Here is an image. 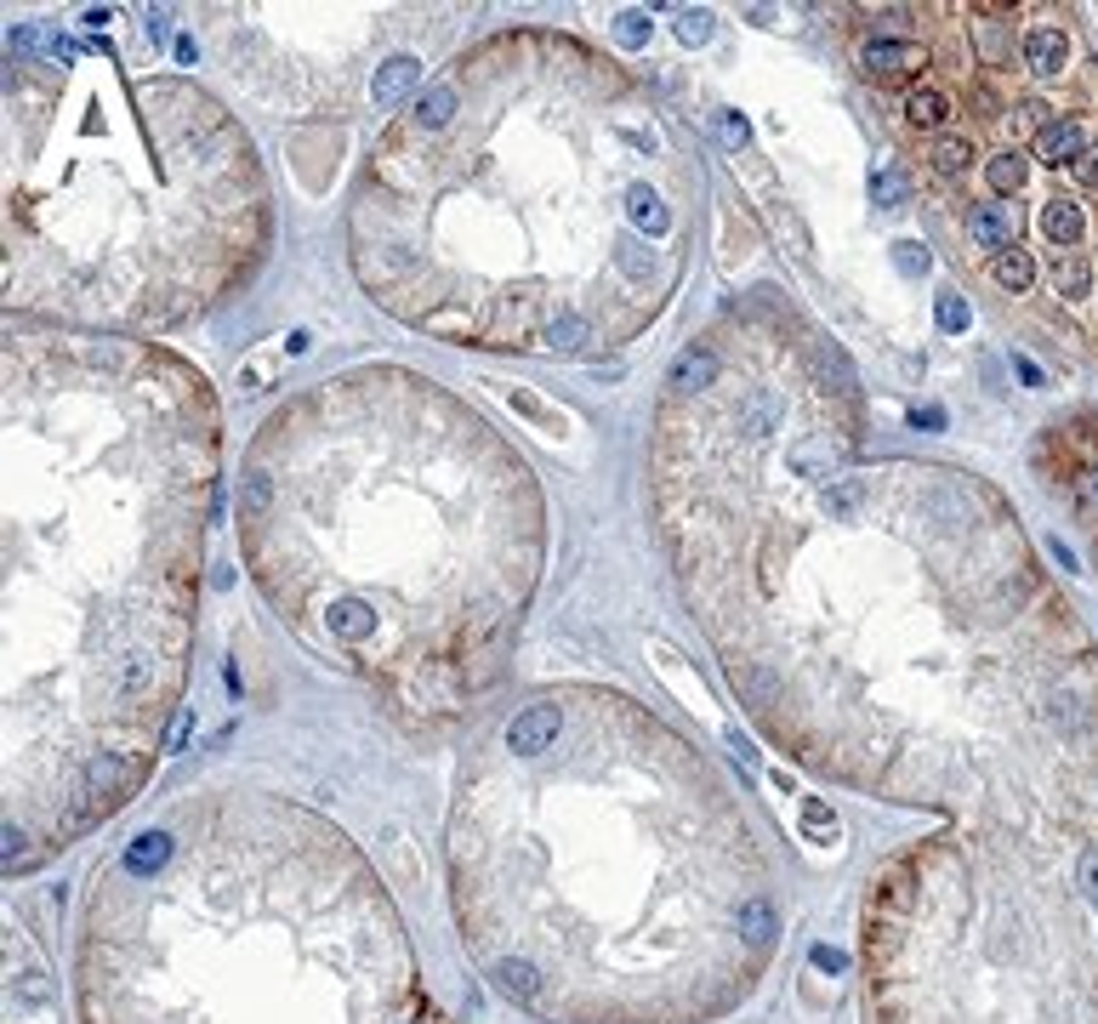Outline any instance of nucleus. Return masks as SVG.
<instances>
[{"label": "nucleus", "instance_id": "16", "mask_svg": "<svg viewBox=\"0 0 1098 1024\" xmlns=\"http://www.w3.org/2000/svg\"><path fill=\"white\" fill-rule=\"evenodd\" d=\"M268 502H274V484L262 478V473H245V484H240V518L256 524L262 513H268Z\"/></svg>", "mask_w": 1098, "mask_h": 1024}, {"label": "nucleus", "instance_id": "18", "mask_svg": "<svg viewBox=\"0 0 1098 1024\" xmlns=\"http://www.w3.org/2000/svg\"><path fill=\"white\" fill-rule=\"evenodd\" d=\"M586 337H592V330H586V319H575V313H563V319L547 324V348H563V353H575Z\"/></svg>", "mask_w": 1098, "mask_h": 1024}, {"label": "nucleus", "instance_id": "1", "mask_svg": "<svg viewBox=\"0 0 1098 1024\" xmlns=\"http://www.w3.org/2000/svg\"><path fill=\"white\" fill-rule=\"evenodd\" d=\"M138 780H143V763H138V757H125V751H97L91 763H86V774H80V819H97V814L120 808Z\"/></svg>", "mask_w": 1098, "mask_h": 1024}, {"label": "nucleus", "instance_id": "4", "mask_svg": "<svg viewBox=\"0 0 1098 1024\" xmlns=\"http://www.w3.org/2000/svg\"><path fill=\"white\" fill-rule=\"evenodd\" d=\"M900 114H905L911 125H922L927 137H940V131L956 120V97H951L945 86H934V80H922V86H911V91H905Z\"/></svg>", "mask_w": 1098, "mask_h": 1024}, {"label": "nucleus", "instance_id": "2", "mask_svg": "<svg viewBox=\"0 0 1098 1024\" xmlns=\"http://www.w3.org/2000/svg\"><path fill=\"white\" fill-rule=\"evenodd\" d=\"M859 69L871 80H905V75L927 69V52L911 41H871V46H859Z\"/></svg>", "mask_w": 1098, "mask_h": 1024}, {"label": "nucleus", "instance_id": "6", "mask_svg": "<svg viewBox=\"0 0 1098 1024\" xmlns=\"http://www.w3.org/2000/svg\"><path fill=\"white\" fill-rule=\"evenodd\" d=\"M717 382V359L706 353V348H689V353H678V365H672V376H667V387L672 393H683V399H689V393H706Z\"/></svg>", "mask_w": 1098, "mask_h": 1024}, {"label": "nucleus", "instance_id": "26", "mask_svg": "<svg viewBox=\"0 0 1098 1024\" xmlns=\"http://www.w3.org/2000/svg\"><path fill=\"white\" fill-rule=\"evenodd\" d=\"M814 968H820V973H843V968H848V956H843V950H831V945H814Z\"/></svg>", "mask_w": 1098, "mask_h": 1024}, {"label": "nucleus", "instance_id": "3", "mask_svg": "<svg viewBox=\"0 0 1098 1024\" xmlns=\"http://www.w3.org/2000/svg\"><path fill=\"white\" fill-rule=\"evenodd\" d=\"M558 729H563V712H558L552 701H541V706H524V712L507 723V751H518V757H536V751H547V746L558 740Z\"/></svg>", "mask_w": 1098, "mask_h": 1024}, {"label": "nucleus", "instance_id": "24", "mask_svg": "<svg viewBox=\"0 0 1098 1024\" xmlns=\"http://www.w3.org/2000/svg\"><path fill=\"white\" fill-rule=\"evenodd\" d=\"M893 262H900L905 274H922V268H927V251H922L916 240H900V245H893Z\"/></svg>", "mask_w": 1098, "mask_h": 1024}, {"label": "nucleus", "instance_id": "25", "mask_svg": "<svg viewBox=\"0 0 1098 1024\" xmlns=\"http://www.w3.org/2000/svg\"><path fill=\"white\" fill-rule=\"evenodd\" d=\"M1081 894H1087V900H1098V848H1087V854H1081Z\"/></svg>", "mask_w": 1098, "mask_h": 1024}, {"label": "nucleus", "instance_id": "10", "mask_svg": "<svg viewBox=\"0 0 1098 1024\" xmlns=\"http://www.w3.org/2000/svg\"><path fill=\"white\" fill-rule=\"evenodd\" d=\"M325 626H330V638H342V643H364V638L376 632V615L364 609V604H330Z\"/></svg>", "mask_w": 1098, "mask_h": 1024}, {"label": "nucleus", "instance_id": "17", "mask_svg": "<svg viewBox=\"0 0 1098 1024\" xmlns=\"http://www.w3.org/2000/svg\"><path fill=\"white\" fill-rule=\"evenodd\" d=\"M803 832H809L814 843H837L843 825H837V814H831L820 797H803Z\"/></svg>", "mask_w": 1098, "mask_h": 1024}, {"label": "nucleus", "instance_id": "9", "mask_svg": "<svg viewBox=\"0 0 1098 1024\" xmlns=\"http://www.w3.org/2000/svg\"><path fill=\"white\" fill-rule=\"evenodd\" d=\"M495 990H502V997H513V1002H536V997H541V968L507 956V962H495Z\"/></svg>", "mask_w": 1098, "mask_h": 1024}, {"label": "nucleus", "instance_id": "13", "mask_svg": "<svg viewBox=\"0 0 1098 1024\" xmlns=\"http://www.w3.org/2000/svg\"><path fill=\"white\" fill-rule=\"evenodd\" d=\"M165 860H172V837L165 832H143V837H131V848H125V871H160Z\"/></svg>", "mask_w": 1098, "mask_h": 1024}, {"label": "nucleus", "instance_id": "29", "mask_svg": "<svg viewBox=\"0 0 1098 1024\" xmlns=\"http://www.w3.org/2000/svg\"><path fill=\"white\" fill-rule=\"evenodd\" d=\"M911 421H916V427H940L945 416H940V410H911Z\"/></svg>", "mask_w": 1098, "mask_h": 1024}, {"label": "nucleus", "instance_id": "21", "mask_svg": "<svg viewBox=\"0 0 1098 1024\" xmlns=\"http://www.w3.org/2000/svg\"><path fill=\"white\" fill-rule=\"evenodd\" d=\"M706 35H712V18H706V12H683V18H678V41H683V46H701Z\"/></svg>", "mask_w": 1098, "mask_h": 1024}, {"label": "nucleus", "instance_id": "7", "mask_svg": "<svg viewBox=\"0 0 1098 1024\" xmlns=\"http://www.w3.org/2000/svg\"><path fill=\"white\" fill-rule=\"evenodd\" d=\"M990 274H996V285H1002V290L1030 296V290H1036V279H1042V262L1030 256V251H1002V256L990 262Z\"/></svg>", "mask_w": 1098, "mask_h": 1024}, {"label": "nucleus", "instance_id": "22", "mask_svg": "<svg viewBox=\"0 0 1098 1024\" xmlns=\"http://www.w3.org/2000/svg\"><path fill=\"white\" fill-rule=\"evenodd\" d=\"M940 330H968V308H962V296H956V290L940 296Z\"/></svg>", "mask_w": 1098, "mask_h": 1024}, {"label": "nucleus", "instance_id": "11", "mask_svg": "<svg viewBox=\"0 0 1098 1024\" xmlns=\"http://www.w3.org/2000/svg\"><path fill=\"white\" fill-rule=\"evenodd\" d=\"M455 109H461L455 86H427V91L416 97V125H421V131H439V125H450Z\"/></svg>", "mask_w": 1098, "mask_h": 1024}, {"label": "nucleus", "instance_id": "14", "mask_svg": "<svg viewBox=\"0 0 1098 1024\" xmlns=\"http://www.w3.org/2000/svg\"><path fill=\"white\" fill-rule=\"evenodd\" d=\"M859 502H865V478H848V473H843V478L825 484V513H831V518H854Z\"/></svg>", "mask_w": 1098, "mask_h": 1024}, {"label": "nucleus", "instance_id": "12", "mask_svg": "<svg viewBox=\"0 0 1098 1024\" xmlns=\"http://www.w3.org/2000/svg\"><path fill=\"white\" fill-rule=\"evenodd\" d=\"M735 922H740V934L751 939V945H775V934H780V922H775V905L769 900H740V911H735Z\"/></svg>", "mask_w": 1098, "mask_h": 1024}, {"label": "nucleus", "instance_id": "15", "mask_svg": "<svg viewBox=\"0 0 1098 1024\" xmlns=\"http://www.w3.org/2000/svg\"><path fill=\"white\" fill-rule=\"evenodd\" d=\"M871 200H877V206H888V211L911 206V183H905V172H893V165H882V172L871 177Z\"/></svg>", "mask_w": 1098, "mask_h": 1024}, {"label": "nucleus", "instance_id": "20", "mask_svg": "<svg viewBox=\"0 0 1098 1024\" xmlns=\"http://www.w3.org/2000/svg\"><path fill=\"white\" fill-rule=\"evenodd\" d=\"M615 41H621V46H644V41H649V18H644V12H621Z\"/></svg>", "mask_w": 1098, "mask_h": 1024}, {"label": "nucleus", "instance_id": "28", "mask_svg": "<svg viewBox=\"0 0 1098 1024\" xmlns=\"http://www.w3.org/2000/svg\"><path fill=\"white\" fill-rule=\"evenodd\" d=\"M728 746H735V757H740V763H746V769H757V751H751V746H746V740H740L735 729H728Z\"/></svg>", "mask_w": 1098, "mask_h": 1024}, {"label": "nucleus", "instance_id": "5", "mask_svg": "<svg viewBox=\"0 0 1098 1024\" xmlns=\"http://www.w3.org/2000/svg\"><path fill=\"white\" fill-rule=\"evenodd\" d=\"M922 159H927V172H934V177H968L979 148H974V137H962V131H940V137L922 143Z\"/></svg>", "mask_w": 1098, "mask_h": 1024}, {"label": "nucleus", "instance_id": "27", "mask_svg": "<svg viewBox=\"0 0 1098 1024\" xmlns=\"http://www.w3.org/2000/svg\"><path fill=\"white\" fill-rule=\"evenodd\" d=\"M723 137L728 143H746V120L740 114H723Z\"/></svg>", "mask_w": 1098, "mask_h": 1024}, {"label": "nucleus", "instance_id": "8", "mask_svg": "<svg viewBox=\"0 0 1098 1024\" xmlns=\"http://www.w3.org/2000/svg\"><path fill=\"white\" fill-rule=\"evenodd\" d=\"M416 80H421V63H416V57H387L382 69H376V86H371V91H376V109H393Z\"/></svg>", "mask_w": 1098, "mask_h": 1024}, {"label": "nucleus", "instance_id": "19", "mask_svg": "<svg viewBox=\"0 0 1098 1024\" xmlns=\"http://www.w3.org/2000/svg\"><path fill=\"white\" fill-rule=\"evenodd\" d=\"M29 860H35V854H29V837L18 832V825H7V832H0V866H7V877L23 871Z\"/></svg>", "mask_w": 1098, "mask_h": 1024}, {"label": "nucleus", "instance_id": "23", "mask_svg": "<svg viewBox=\"0 0 1098 1024\" xmlns=\"http://www.w3.org/2000/svg\"><path fill=\"white\" fill-rule=\"evenodd\" d=\"M188 735H194V706H177L172 729H165V751H183V746H188Z\"/></svg>", "mask_w": 1098, "mask_h": 1024}]
</instances>
